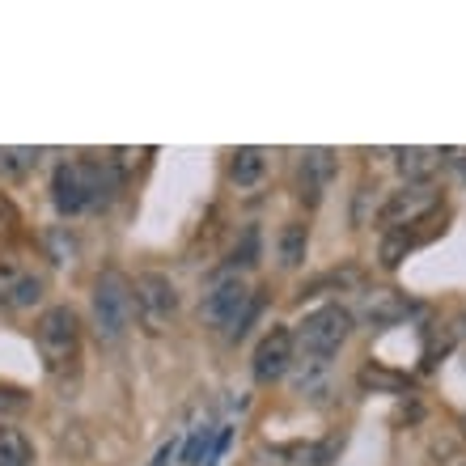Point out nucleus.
<instances>
[{
  "instance_id": "obj_8",
  "label": "nucleus",
  "mask_w": 466,
  "mask_h": 466,
  "mask_svg": "<svg viewBox=\"0 0 466 466\" xmlns=\"http://www.w3.org/2000/svg\"><path fill=\"white\" fill-rule=\"evenodd\" d=\"M289 369H293V331H289V327H271L255 344L250 373H255L258 386H271V381H280Z\"/></svg>"
},
{
  "instance_id": "obj_7",
  "label": "nucleus",
  "mask_w": 466,
  "mask_h": 466,
  "mask_svg": "<svg viewBox=\"0 0 466 466\" xmlns=\"http://www.w3.org/2000/svg\"><path fill=\"white\" fill-rule=\"evenodd\" d=\"M43 293H47V280L35 268H25L17 258H0V309H13V314L35 309Z\"/></svg>"
},
{
  "instance_id": "obj_23",
  "label": "nucleus",
  "mask_w": 466,
  "mask_h": 466,
  "mask_svg": "<svg viewBox=\"0 0 466 466\" xmlns=\"http://www.w3.org/2000/svg\"><path fill=\"white\" fill-rule=\"evenodd\" d=\"M30 403L22 390H0V411H22V407Z\"/></svg>"
},
{
  "instance_id": "obj_20",
  "label": "nucleus",
  "mask_w": 466,
  "mask_h": 466,
  "mask_svg": "<svg viewBox=\"0 0 466 466\" xmlns=\"http://www.w3.org/2000/svg\"><path fill=\"white\" fill-rule=\"evenodd\" d=\"M17 229H22V212H17V204H13L5 191H0V238H13Z\"/></svg>"
},
{
  "instance_id": "obj_16",
  "label": "nucleus",
  "mask_w": 466,
  "mask_h": 466,
  "mask_svg": "<svg viewBox=\"0 0 466 466\" xmlns=\"http://www.w3.org/2000/svg\"><path fill=\"white\" fill-rule=\"evenodd\" d=\"M258 250H263V242H258V229H255V225H246V229H242V242L233 246V258H229L233 276H238V271H246V268H255V263H258Z\"/></svg>"
},
{
  "instance_id": "obj_6",
  "label": "nucleus",
  "mask_w": 466,
  "mask_h": 466,
  "mask_svg": "<svg viewBox=\"0 0 466 466\" xmlns=\"http://www.w3.org/2000/svg\"><path fill=\"white\" fill-rule=\"evenodd\" d=\"M51 199L60 217H81L94 212V183H89V157L76 161H60L51 174Z\"/></svg>"
},
{
  "instance_id": "obj_21",
  "label": "nucleus",
  "mask_w": 466,
  "mask_h": 466,
  "mask_svg": "<svg viewBox=\"0 0 466 466\" xmlns=\"http://www.w3.org/2000/svg\"><path fill=\"white\" fill-rule=\"evenodd\" d=\"M47 246H51V258H56V263H68V258H73V250H76V242L68 238V229H51L47 233Z\"/></svg>"
},
{
  "instance_id": "obj_1",
  "label": "nucleus",
  "mask_w": 466,
  "mask_h": 466,
  "mask_svg": "<svg viewBox=\"0 0 466 466\" xmlns=\"http://www.w3.org/2000/svg\"><path fill=\"white\" fill-rule=\"evenodd\" d=\"M352 327H356L352 309L339 306V301L309 309L306 319L297 322V331H293V365H301V381H297L301 390H309V386L327 373L331 356L348 344Z\"/></svg>"
},
{
  "instance_id": "obj_15",
  "label": "nucleus",
  "mask_w": 466,
  "mask_h": 466,
  "mask_svg": "<svg viewBox=\"0 0 466 466\" xmlns=\"http://www.w3.org/2000/svg\"><path fill=\"white\" fill-rule=\"evenodd\" d=\"M0 466H35V441L0 420Z\"/></svg>"
},
{
  "instance_id": "obj_9",
  "label": "nucleus",
  "mask_w": 466,
  "mask_h": 466,
  "mask_svg": "<svg viewBox=\"0 0 466 466\" xmlns=\"http://www.w3.org/2000/svg\"><path fill=\"white\" fill-rule=\"evenodd\" d=\"M437 204H441V196H437L432 183H407V187H399V191H390V199L381 204L378 217L386 225H416L420 217H429Z\"/></svg>"
},
{
  "instance_id": "obj_10",
  "label": "nucleus",
  "mask_w": 466,
  "mask_h": 466,
  "mask_svg": "<svg viewBox=\"0 0 466 466\" xmlns=\"http://www.w3.org/2000/svg\"><path fill=\"white\" fill-rule=\"evenodd\" d=\"M335 178V153L331 148H306L301 161H297V196L306 208H319L327 187Z\"/></svg>"
},
{
  "instance_id": "obj_12",
  "label": "nucleus",
  "mask_w": 466,
  "mask_h": 466,
  "mask_svg": "<svg viewBox=\"0 0 466 466\" xmlns=\"http://www.w3.org/2000/svg\"><path fill=\"white\" fill-rule=\"evenodd\" d=\"M441 157V148H399V170H403L407 183H432Z\"/></svg>"
},
{
  "instance_id": "obj_5",
  "label": "nucleus",
  "mask_w": 466,
  "mask_h": 466,
  "mask_svg": "<svg viewBox=\"0 0 466 466\" xmlns=\"http://www.w3.org/2000/svg\"><path fill=\"white\" fill-rule=\"evenodd\" d=\"M250 301H255V297H250L242 276H221V280L204 293V301H199V319L208 322L212 331H229V339H233L238 327L246 322V314H250Z\"/></svg>"
},
{
  "instance_id": "obj_13",
  "label": "nucleus",
  "mask_w": 466,
  "mask_h": 466,
  "mask_svg": "<svg viewBox=\"0 0 466 466\" xmlns=\"http://www.w3.org/2000/svg\"><path fill=\"white\" fill-rule=\"evenodd\" d=\"M263 170H268V157H263V148L255 145H242L229 153V178L238 187H255L258 178H263Z\"/></svg>"
},
{
  "instance_id": "obj_4",
  "label": "nucleus",
  "mask_w": 466,
  "mask_h": 466,
  "mask_svg": "<svg viewBox=\"0 0 466 466\" xmlns=\"http://www.w3.org/2000/svg\"><path fill=\"white\" fill-rule=\"evenodd\" d=\"M132 301H136V322L148 335H161L178 319V289H174V280L166 271H136Z\"/></svg>"
},
{
  "instance_id": "obj_3",
  "label": "nucleus",
  "mask_w": 466,
  "mask_h": 466,
  "mask_svg": "<svg viewBox=\"0 0 466 466\" xmlns=\"http://www.w3.org/2000/svg\"><path fill=\"white\" fill-rule=\"evenodd\" d=\"M35 344L51 378H68L81 360V314L73 306H47L35 322Z\"/></svg>"
},
{
  "instance_id": "obj_25",
  "label": "nucleus",
  "mask_w": 466,
  "mask_h": 466,
  "mask_svg": "<svg viewBox=\"0 0 466 466\" xmlns=\"http://www.w3.org/2000/svg\"><path fill=\"white\" fill-rule=\"evenodd\" d=\"M454 161H458V166H462V178H466V153H458Z\"/></svg>"
},
{
  "instance_id": "obj_17",
  "label": "nucleus",
  "mask_w": 466,
  "mask_h": 466,
  "mask_svg": "<svg viewBox=\"0 0 466 466\" xmlns=\"http://www.w3.org/2000/svg\"><path fill=\"white\" fill-rule=\"evenodd\" d=\"M212 441H217V437H212V429H204V424H199V429H191V437H187L178 462H183V466H204V462H208Z\"/></svg>"
},
{
  "instance_id": "obj_19",
  "label": "nucleus",
  "mask_w": 466,
  "mask_h": 466,
  "mask_svg": "<svg viewBox=\"0 0 466 466\" xmlns=\"http://www.w3.org/2000/svg\"><path fill=\"white\" fill-rule=\"evenodd\" d=\"M407 301H399V297H390V293H378V306H369V319L373 322H394V319H403L407 314Z\"/></svg>"
},
{
  "instance_id": "obj_2",
  "label": "nucleus",
  "mask_w": 466,
  "mask_h": 466,
  "mask_svg": "<svg viewBox=\"0 0 466 466\" xmlns=\"http://www.w3.org/2000/svg\"><path fill=\"white\" fill-rule=\"evenodd\" d=\"M132 319H136L132 276H123L119 268H106L94 280V293H89V327L98 335V344L115 348L123 335L132 331Z\"/></svg>"
},
{
  "instance_id": "obj_26",
  "label": "nucleus",
  "mask_w": 466,
  "mask_h": 466,
  "mask_svg": "<svg viewBox=\"0 0 466 466\" xmlns=\"http://www.w3.org/2000/svg\"><path fill=\"white\" fill-rule=\"evenodd\" d=\"M454 466H466V458H458V462H454Z\"/></svg>"
},
{
  "instance_id": "obj_14",
  "label": "nucleus",
  "mask_w": 466,
  "mask_h": 466,
  "mask_svg": "<svg viewBox=\"0 0 466 466\" xmlns=\"http://www.w3.org/2000/svg\"><path fill=\"white\" fill-rule=\"evenodd\" d=\"M416 242H420V238H416V229H411V225H390V229L381 233V250H378L381 268L394 271L407 255H411V246H416Z\"/></svg>"
},
{
  "instance_id": "obj_18",
  "label": "nucleus",
  "mask_w": 466,
  "mask_h": 466,
  "mask_svg": "<svg viewBox=\"0 0 466 466\" xmlns=\"http://www.w3.org/2000/svg\"><path fill=\"white\" fill-rule=\"evenodd\" d=\"M35 166H38V148H0V174L5 178H22Z\"/></svg>"
},
{
  "instance_id": "obj_11",
  "label": "nucleus",
  "mask_w": 466,
  "mask_h": 466,
  "mask_svg": "<svg viewBox=\"0 0 466 466\" xmlns=\"http://www.w3.org/2000/svg\"><path fill=\"white\" fill-rule=\"evenodd\" d=\"M276 255H280V268H301L309 255V225L306 221H284L280 238H276Z\"/></svg>"
},
{
  "instance_id": "obj_22",
  "label": "nucleus",
  "mask_w": 466,
  "mask_h": 466,
  "mask_svg": "<svg viewBox=\"0 0 466 466\" xmlns=\"http://www.w3.org/2000/svg\"><path fill=\"white\" fill-rule=\"evenodd\" d=\"M229 441H233V429H221L217 432V441H212V450H208V462L204 466H217L225 458V450H229Z\"/></svg>"
},
{
  "instance_id": "obj_24",
  "label": "nucleus",
  "mask_w": 466,
  "mask_h": 466,
  "mask_svg": "<svg viewBox=\"0 0 466 466\" xmlns=\"http://www.w3.org/2000/svg\"><path fill=\"white\" fill-rule=\"evenodd\" d=\"M174 450H178V445H161V450H157V458H153V466H170L174 462Z\"/></svg>"
}]
</instances>
